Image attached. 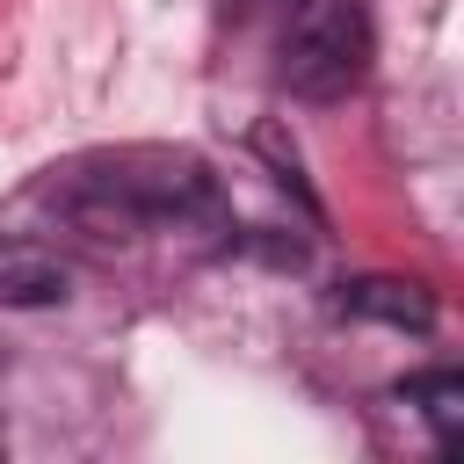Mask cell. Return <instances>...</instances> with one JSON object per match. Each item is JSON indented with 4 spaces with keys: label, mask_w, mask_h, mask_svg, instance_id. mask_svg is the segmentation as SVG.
I'll return each mask as SVG.
<instances>
[{
    "label": "cell",
    "mask_w": 464,
    "mask_h": 464,
    "mask_svg": "<svg viewBox=\"0 0 464 464\" xmlns=\"http://www.w3.org/2000/svg\"><path fill=\"white\" fill-rule=\"evenodd\" d=\"M370 58H377V36L362 0H304L283 36V87L304 102H341L348 87H362Z\"/></svg>",
    "instance_id": "cell-1"
},
{
    "label": "cell",
    "mask_w": 464,
    "mask_h": 464,
    "mask_svg": "<svg viewBox=\"0 0 464 464\" xmlns=\"http://www.w3.org/2000/svg\"><path fill=\"white\" fill-rule=\"evenodd\" d=\"M65 290H72V268H65L51 246H36V239H0V304L36 312V304H65Z\"/></svg>",
    "instance_id": "cell-2"
},
{
    "label": "cell",
    "mask_w": 464,
    "mask_h": 464,
    "mask_svg": "<svg viewBox=\"0 0 464 464\" xmlns=\"http://www.w3.org/2000/svg\"><path fill=\"white\" fill-rule=\"evenodd\" d=\"M341 312H355V319H384V326H435V304H428V290L420 283H399V276H355V283H341Z\"/></svg>",
    "instance_id": "cell-3"
},
{
    "label": "cell",
    "mask_w": 464,
    "mask_h": 464,
    "mask_svg": "<svg viewBox=\"0 0 464 464\" xmlns=\"http://www.w3.org/2000/svg\"><path fill=\"white\" fill-rule=\"evenodd\" d=\"M399 399L428 413V428H435V442H442V450H457V428H464V377H457V370L406 377V384H399Z\"/></svg>",
    "instance_id": "cell-4"
}]
</instances>
